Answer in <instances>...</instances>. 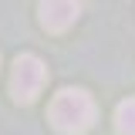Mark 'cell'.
<instances>
[{"instance_id":"obj_3","label":"cell","mask_w":135,"mask_h":135,"mask_svg":"<svg viewBox=\"0 0 135 135\" xmlns=\"http://www.w3.org/2000/svg\"><path fill=\"white\" fill-rule=\"evenodd\" d=\"M81 14V3H71V0H51V3H41V27L51 34L68 31Z\"/></svg>"},{"instance_id":"obj_1","label":"cell","mask_w":135,"mask_h":135,"mask_svg":"<svg viewBox=\"0 0 135 135\" xmlns=\"http://www.w3.org/2000/svg\"><path fill=\"white\" fill-rule=\"evenodd\" d=\"M95 115H98L95 98L88 91H81V88H61L47 108L51 125L61 135H84L95 125Z\"/></svg>"},{"instance_id":"obj_4","label":"cell","mask_w":135,"mask_h":135,"mask_svg":"<svg viewBox=\"0 0 135 135\" xmlns=\"http://www.w3.org/2000/svg\"><path fill=\"white\" fill-rule=\"evenodd\" d=\"M115 132L118 135H135V98H125L115 108Z\"/></svg>"},{"instance_id":"obj_2","label":"cell","mask_w":135,"mask_h":135,"mask_svg":"<svg viewBox=\"0 0 135 135\" xmlns=\"http://www.w3.org/2000/svg\"><path fill=\"white\" fill-rule=\"evenodd\" d=\"M47 81V68L37 54H17L14 68H10V95L17 105H31L41 88Z\"/></svg>"}]
</instances>
